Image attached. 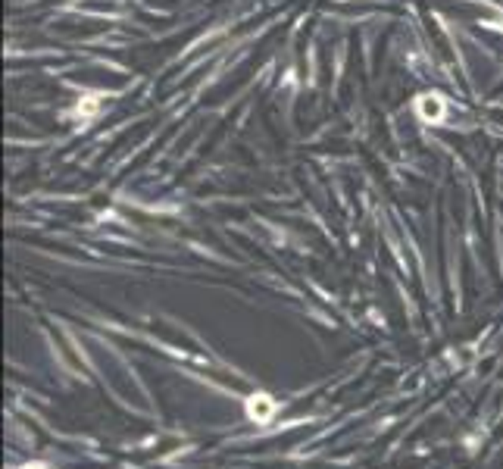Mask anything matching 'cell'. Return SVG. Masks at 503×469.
Wrapping results in <instances>:
<instances>
[{
  "label": "cell",
  "instance_id": "1",
  "mask_svg": "<svg viewBox=\"0 0 503 469\" xmlns=\"http://www.w3.org/2000/svg\"><path fill=\"white\" fill-rule=\"evenodd\" d=\"M275 413V403L269 401L266 394H256V397H250V416H254V420H269V416Z\"/></svg>",
  "mask_w": 503,
  "mask_h": 469
}]
</instances>
